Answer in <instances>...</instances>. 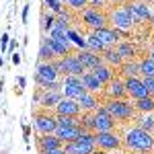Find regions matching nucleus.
<instances>
[{
  "label": "nucleus",
  "instance_id": "1",
  "mask_svg": "<svg viewBox=\"0 0 154 154\" xmlns=\"http://www.w3.org/2000/svg\"><path fill=\"white\" fill-rule=\"evenodd\" d=\"M121 142H123V146L128 150H136V152H152L154 150V136L150 131H144L138 125L128 128Z\"/></svg>",
  "mask_w": 154,
  "mask_h": 154
},
{
  "label": "nucleus",
  "instance_id": "2",
  "mask_svg": "<svg viewBox=\"0 0 154 154\" xmlns=\"http://www.w3.org/2000/svg\"><path fill=\"white\" fill-rule=\"evenodd\" d=\"M107 113L115 121H130V119L136 117V109H134V103L125 101V99H107L105 103Z\"/></svg>",
  "mask_w": 154,
  "mask_h": 154
},
{
  "label": "nucleus",
  "instance_id": "3",
  "mask_svg": "<svg viewBox=\"0 0 154 154\" xmlns=\"http://www.w3.org/2000/svg\"><path fill=\"white\" fill-rule=\"evenodd\" d=\"M54 66H56V70L60 72V76H82L84 72V66L76 60V56H64V58L60 60H54Z\"/></svg>",
  "mask_w": 154,
  "mask_h": 154
},
{
  "label": "nucleus",
  "instance_id": "4",
  "mask_svg": "<svg viewBox=\"0 0 154 154\" xmlns=\"http://www.w3.org/2000/svg\"><path fill=\"white\" fill-rule=\"evenodd\" d=\"M121 8L131 17L134 23H144V21L152 19V11H150V6L146 2H123Z\"/></svg>",
  "mask_w": 154,
  "mask_h": 154
},
{
  "label": "nucleus",
  "instance_id": "5",
  "mask_svg": "<svg viewBox=\"0 0 154 154\" xmlns=\"http://www.w3.org/2000/svg\"><path fill=\"white\" fill-rule=\"evenodd\" d=\"M80 19H82V23L91 29V31H97V29H103L107 27V14L103 11H99V8H84L80 12Z\"/></svg>",
  "mask_w": 154,
  "mask_h": 154
},
{
  "label": "nucleus",
  "instance_id": "6",
  "mask_svg": "<svg viewBox=\"0 0 154 154\" xmlns=\"http://www.w3.org/2000/svg\"><path fill=\"white\" fill-rule=\"evenodd\" d=\"M95 144H97V148H101L105 152L119 150L123 146L121 138H119L115 131H99V134H95Z\"/></svg>",
  "mask_w": 154,
  "mask_h": 154
},
{
  "label": "nucleus",
  "instance_id": "7",
  "mask_svg": "<svg viewBox=\"0 0 154 154\" xmlns=\"http://www.w3.org/2000/svg\"><path fill=\"white\" fill-rule=\"evenodd\" d=\"M35 80L39 86H43L45 82H60V72L56 70L54 62H39Z\"/></svg>",
  "mask_w": 154,
  "mask_h": 154
},
{
  "label": "nucleus",
  "instance_id": "8",
  "mask_svg": "<svg viewBox=\"0 0 154 154\" xmlns=\"http://www.w3.org/2000/svg\"><path fill=\"white\" fill-rule=\"evenodd\" d=\"M107 21H111L113 23V29H117L119 33H123V31H131L134 29V21H131V17L128 12L123 11V8H115V11L109 12V17H107Z\"/></svg>",
  "mask_w": 154,
  "mask_h": 154
},
{
  "label": "nucleus",
  "instance_id": "9",
  "mask_svg": "<svg viewBox=\"0 0 154 154\" xmlns=\"http://www.w3.org/2000/svg\"><path fill=\"white\" fill-rule=\"evenodd\" d=\"M93 113H95V134H99V131H113L115 119L107 113L105 105H99Z\"/></svg>",
  "mask_w": 154,
  "mask_h": 154
},
{
  "label": "nucleus",
  "instance_id": "10",
  "mask_svg": "<svg viewBox=\"0 0 154 154\" xmlns=\"http://www.w3.org/2000/svg\"><path fill=\"white\" fill-rule=\"evenodd\" d=\"M123 86H125V95L130 97V99H134V101L148 97V88L144 86V82H142V78H140V76L125 78V80H123Z\"/></svg>",
  "mask_w": 154,
  "mask_h": 154
},
{
  "label": "nucleus",
  "instance_id": "11",
  "mask_svg": "<svg viewBox=\"0 0 154 154\" xmlns=\"http://www.w3.org/2000/svg\"><path fill=\"white\" fill-rule=\"evenodd\" d=\"M33 125H35V130L39 131V134H54L56 128H58L56 117L49 115V113H45V111H41V113H35V115H33Z\"/></svg>",
  "mask_w": 154,
  "mask_h": 154
},
{
  "label": "nucleus",
  "instance_id": "12",
  "mask_svg": "<svg viewBox=\"0 0 154 154\" xmlns=\"http://www.w3.org/2000/svg\"><path fill=\"white\" fill-rule=\"evenodd\" d=\"M93 37H97L105 48H115L119 43V39H121V33H119L117 29H111V27H103V29H97L91 33Z\"/></svg>",
  "mask_w": 154,
  "mask_h": 154
},
{
  "label": "nucleus",
  "instance_id": "13",
  "mask_svg": "<svg viewBox=\"0 0 154 154\" xmlns=\"http://www.w3.org/2000/svg\"><path fill=\"white\" fill-rule=\"evenodd\" d=\"M54 109H56V115H64V117H80V111H82L78 101H72V99H66V97Z\"/></svg>",
  "mask_w": 154,
  "mask_h": 154
},
{
  "label": "nucleus",
  "instance_id": "14",
  "mask_svg": "<svg viewBox=\"0 0 154 154\" xmlns=\"http://www.w3.org/2000/svg\"><path fill=\"white\" fill-rule=\"evenodd\" d=\"M76 56V60L80 62L84 66V70L86 72H91V70H95L97 66H101L103 64V58H101V54H95V51H88V49H80L78 54H74Z\"/></svg>",
  "mask_w": 154,
  "mask_h": 154
},
{
  "label": "nucleus",
  "instance_id": "15",
  "mask_svg": "<svg viewBox=\"0 0 154 154\" xmlns=\"http://www.w3.org/2000/svg\"><path fill=\"white\" fill-rule=\"evenodd\" d=\"M80 134H82V128H80V125H76V128H56V131H54V136H56L62 144L78 140Z\"/></svg>",
  "mask_w": 154,
  "mask_h": 154
},
{
  "label": "nucleus",
  "instance_id": "16",
  "mask_svg": "<svg viewBox=\"0 0 154 154\" xmlns=\"http://www.w3.org/2000/svg\"><path fill=\"white\" fill-rule=\"evenodd\" d=\"M62 146H64V144L60 142L54 134H41V136L37 138V148H39V152H48V150L62 148Z\"/></svg>",
  "mask_w": 154,
  "mask_h": 154
},
{
  "label": "nucleus",
  "instance_id": "17",
  "mask_svg": "<svg viewBox=\"0 0 154 154\" xmlns=\"http://www.w3.org/2000/svg\"><path fill=\"white\" fill-rule=\"evenodd\" d=\"M105 95L107 99H125V86H123V80H119V78H113L109 84H105Z\"/></svg>",
  "mask_w": 154,
  "mask_h": 154
},
{
  "label": "nucleus",
  "instance_id": "18",
  "mask_svg": "<svg viewBox=\"0 0 154 154\" xmlns=\"http://www.w3.org/2000/svg\"><path fill=\"white\" fill-rule=\"evenodd\" d=\"M82 86L86 88V93L95 95V93H101V91H103L105 84L101 82L93 72H84V74H82Z\"/></svg>",
  "mask_w": 154,
  "mask_h": 154
},
{
  "label": "nucleus",
  "instance_id": "19",
  "mask_svg": "<svg viewBox=\"0 0 154 154\" xmlns=\"http://www.w3.org/2000/svg\"><path fill=\"white\" fill-rule=\"evenodd\" d=\"M97 146H91V144H84L80 140H74V142H68L64 144V150L66 154H93Z\"/></svg>",
  "mask_w": 154,
  "mask_h": 154
},
{
  "label": "nucleus",
  "instance_id": "20",
  "mask_svg": "<svg viewBox=\"0 0 154 154\" xmlns=\"http://www.w3.org/2000/svg\"><path fill=\"white\" fill-rule=\"evenodd\" d=\"M62 99H64L62 91H58V93H48V91H43V93H41V99H39V105L43 107V109H49V107H56Z\"/></svg>",
  "mask_w": 154,
  "mask_h": 154
},
{
  "label": "nucleus",
  "instance_id": "21",
  "mask_svg": "<svg viewBox=\"0 0 154 154\" xmlns=\"http://www.w3.org/2000/svg\"><path fill=\"white\" fill-rule=\"evenodd\" d=\"M101 58H103V64L111 66V68H119V66L123 64V60H121V56L117 54V49H115V48L105 49V51L101 54Z\"/></svg>",
  "mask_w": 154,
  "mask_h": 154
},
{
  "label": "nucleus",
  "instance_id": "22",
  "mask_svg": "<svg viewBox=\"0 0 154 154\" xmlns=\"http://www.w3.org/2000/svg\"><path fill=\"white\" fill-rule=\"evenodd\" d=\"M93 74H95L97 78L101 80L103 84H109L113 78H115V72H113V68L111 66H107V64H101V66H97L95 70H91Z\"/></svg>",
  "mask_w": 154,
  "mask_h": 154
},
{
  "label": "nucleus",
  "instance_id": "23",
  "mask_svg": "<svg viewBox=\"0 0 154 154\" xmlns=\"http://www.w3.org/2000/svg\"><path fill=\"white\" fill-rule=\"evenodd\" d=\"M115 49H117V54L121 56L123 62L136 58V45H134L131 41H119L117 45H115Z\"/></svg>",
  "mask_w": 154,
  "mask_h": 154
},
{
  "label": "nucleus",
  "instance_id": "24",
  "mask_svg": "<svg viewBox=\"0 0 154 154\" xmlns=\"http://www.w3.org/2000/svg\"><path fill=\"white\" fill-rule=\"evenodd\" d=\"M86 93V88H84L82 84H70V86H62V95L66 97V99H72V101H78L80 97Z\"/></svg>",
  "mask_w": 154,
  "mask_h": 154
},
{
  "label": "nucleus",
  "instance_id": "25",
  "mask_svg": "<svg viewBox=\"0 0 154 154\" xmlns=\"http://www.w3.org/2000/svg\"><path fill=\"white\" fill-rule=\"evenodd\" d=\"M134 109L140 111V113H154V97H144V99H138L134 101Z\"/></svg>",
  "mask_w": 154,
  "mask_h": 154
},
{
  "label": "nucleus",
  "instance_id": "26",
  "mask_svg": "<svg viewBox=\"0 0 154 154\" xmlns=\"http://www.w3.org/2000/svg\"><path fill=\"white\" fill-rule=\"evenodd\" d=\"M78 105H80V109L82 111H95L97 107H99V101H97V97L95 95H91V93H84L80 99H78Z\"/></svg>",
  "mask_w": 154,
  "mask_h": 154
},
{
  "label": "nucleus",
  "instance_id": "27",
  "mask_svg": "<svg viewBox=\"0 0 154 154\" xmlns=\"http://www.w3.org/2000/svg\"><path fill=\"white\" fill-rule=\"evenodd\" d=\"M138 72H140V78H154V62L144 58L142 62H138Z\"/></svg>",
  "mask_w": 154,
  "mask_h": 154
},
{
  "label": "nucleus",
  "instance_id": "28",
  "mask_svg": "<svg viewBox=\"0 0 154 154\" xmlns=\"http://www.w3.org/2000/svg\"><path fill=\"white\" fill-rule=\"evenodd\" d=\"M39 60H41V62H54V60H56V54L51 51V48H49V43H48V37L41 39V45H39Z\"/></svg>",
  "mask_w": 154,
  "mask_h": 154
},
{
  "label": "nucleus",
  "instance_id": "29",
  "mask_svg": "<svg viewBox=\"0 0 154 154\" xmlns=\"http://www.w3.org/2000/svg\"><path fill=\"white\" fill-rule=\"evenodd\" d=\"M119 70H121V74H123L125 78H131V76H140V72H138V62H134V60H128V62H123V64L119 66Z\"/></svg>",
  "mask_w": 154,
  "mask_h": 154
},
{
  "label": "nucleus",
  "instance_id": "30",
  "mask_svg": "<svg viewBox=\"0 0 154 154\" xmlns=\"http://www.w3.org/2000/svg\"><path fill=\"white\" fill-rule=\"evenodd\" d=\"M138 128H142L144 131H154V113H142L138 117Z\"/></svg>",
  "mask_w": 154,
  "mask_h": 154
},
{
  "label": "nucleus",
  "instance_id": "31",
  "mask_svg": "<svg viewBox=\"0 0 154 154\" xmlns=\"http://www.w3.org/2000/svg\"><path fill=\"white\" fill-rule=\"evenodd\" d=\"M78 121H80V128L84 131H95V113L84 111L82 117H78Z\"/></svg>",
  "mask_w": 154,
  "mask_h": 154
},
{
  "label": "nucleus",
  "instance_id": "32",
  "mask_svg": "<svg viewBox=\"0 0 154 154\" xmlns=\"http://www.w3.org/2000/svg\"><path fill=\"white\" fill-rule=\"evenodd\" d=\"M54 23H56V14H54V12H43V14H41V31H43L45 35L54 29Z\"/></svg>",
  "mask_w": 154,
  "mask_h": 154
},
{
  "label": "nucleus",
  "instance_id": "33",
  "mask_svg": "<svg viewBox=\"0 0 154 154\" xmlns=\"http://www.w3.org/2000/svg\"><path fill=\"white\" fill-rule=\"evenodd\" d=\"M86 49H88V51H95V54H103V51H105V49H109V48H105V45L97 39V37L88 35V37H86Z\"/></svg>",
  "mask_w": 154,
  "mask_h": 154
},
{
  "label": "nucleus",
  "instance_id": "34",
  "mask_svg": "<svg viewBox=\"0 0 154 154\" xmlns=\"http://www.w3.org/2000/svg\"><path fill=\"white\" fill-rule=\"evenodd\" d=\"M66 35H68V39H70L72 45H78L80 49H86V39H82L78 31H74V29H68V31H66Z\"/></svg>",
  "mask_w": 154,
  "mask_h": 154
},
{
  "label": "nucleus",
  "instance_id": "35",
  "mask_svg": "<svg viewBox=\"0 0 154 154\" xmlns=\"http://www.w3.org/2000/svg\"><path fill=\"white\" fill-rule=\"evenodd\" d=\"M56 123H58V128H76V125H80L78 117H64V115H56Z\"/></svg>",
  "mask_w": 154,
  "mask_h": 154
},
{
  "label": "nucleus",
  "instance_id": "36",
  "mask_svg": "<svg viewBox=\"0 0 154 154\" xmlns=\"http://www.w3.org/2000/svg\"><path fill=\"white\" fill-rule=\"evenodd\" d=\"M66 4L70 6L72 11H80V12L84 8H88V0H66Z\"/></svg>",
  "mask_w": 154,
  "mask_h": 154
},
{
  "label": "nucleus",
  "instance_id": "37",
  "mask_svg": "<svg viewBox=\"0 0 154 154\" xmlns=\"http://www.w3.org/2000/svg\"><path fill=\"white\" fill-rule=\"evenodd\" d=\"M78 140L84 142V144H91V146H97L95 144V131H84L82 130V134L78 136Z\"/></svg>",
  "mask_w": 154,
  "mask_h": 154
},
{
  "label": "nucleus",
  "instance_id": "38",
  "mask_svg": "<svg viewBox=\"0 0 154 154\" xmlns=\"http://www.w3.org/2000/svg\"><path fill=\"white\" fill-rule=\"evenodd\" d=\"M142 82H144V86L148 88V95L154 97V78H142Z\"/></svg>",
  "mask_w": 154,
  "mask_h": 154
},
{
  "label": "nucleus",
  "instance_id": "39",
  "mask_svg": "<svg viewBox=\"0 0 154 154\" xmlns=\"http://www.w3.org/2000/svg\"><path fill=\"white\" fill-rule=\"evenodd\" d=\"M105 4H107V0H88V6H91V8H99V11H101Z\"/></svg>",
  "mask_w": 154,
  "mask_h": 154
},
{
  "label": "nucleus",
  "instance_id": "40",
  "mask_svg": "<svg viewBox=\"0 0 154 154\" xmlns=\"http://www.w3.org/2000/svg\"><path fill=\"white\" fill-rule=\"evenodd\" d=\"M0 43H2V51H6V49H8V35H6V33L0 37Z\"/></svg>",
  "mask_w": 154,
  "mask_h": 154
},
{
  "label": "nucleus",
  "instance_id": "41",
  "mask_svg": "<svg viewBox=\"0 0 154 154\" xmlns=\"http://www.w3.org/2000/svg\"><path fill=\"white\" fill-rule=\"evenodd\" d=\"M39 154H66V150H64V146H62V148H54V150H48V152H39Z\"/></svg>",
  "mask_w": 154,
  "mask_h": 154
},
{
  "label": "nucleus",
  "instance_id": "42",
  "mask_svg": "<svg viewBox=\"0 0 154 154\" xmlns=\"http://www.w3.org/2000/svg\"><path fill=\"white\" fill-rule=\"evenodd\" d=\"M12 64H14V66H19V64H21V56H19V51H14V54H12Z\"/></svg>",
  "mask_w": 154,
  "mask_h": 154
},
{
  "label": "nucleus",
  "instance_id": "43",
  "mask_svg": "<svg viewBox=\"0 0 154 154\" xmlns=\"http://www.w3.org/2000/svg\"><path fill=\"white\" fill-rule=\"evenodd\" d=\"M27 17H29V4L23 8V23H27Z\"/></svg>",
  "mask_w": 154,
  "mask_h": 154
},
{
  "label": "nucleus",
  "instance_id": "44",
  "mask_svg": "<svg viewBox=\"0 0 154 154\" xmlns=\"http://www.w3.org/2000/svg\"><path fill=\"white\" fill-rule=\"evenodd\" d=\"M23 131H25V140L29 142V125H25V128H23Z\"/></svg>",
  "mask_w": 154,
  "mask_h": 154
},
{
  "label": "nucleus",
  "instance_id": "45",
  "mask_svg": "<svg viewBox=\"0 0 154 154\" xmlns=\"http://www.w3.org/2000/svg\"><path fill=\"white\" fill-rule=\"evenodd\" d=\"M25 84H27V80H25L23 76H21V78H19V86H21V88H25Z\"/></svg>",
  "mask_w": 154,
  "mask_h": 154
},
{
  "label": "nucleus",
  "instance_id": "46",
  "mask_svg": "<svg viewBox=\"0 0 154 154\" xmlns=\"http://www.w3.org/2000/svg\"><path fill=\"white\" fill-rule=\"evenodd\" d=\"M93 154H109V152H105V150H101V148H95V150H93Z\"/></svg>",
  "mask_w": 154,
  "mask_h": 154
},
{
  "label": "nucleus",
  "instance_id": "47",
  "mask_svg": "<svg viewBox=\"0 0 154 154\" xmlns=\"http://www.w3.org/2000/svg\"><path fill=\"white\" fill-rule=\"evenodd\" d=\"M107 2H113V4H123L125 0H107Z\"/></svg>",
  "mask_w": 154,
  "mask_h": 154
},
{
  "label": "nucleus",
  "instance_id": "48",
  "mask_svg": "<svg viewBox=\"0 0 154 154\" xmlns=\"http://www.w3.org/2000/svg\"><path fill=\"white\" fill-rule=\"evenodd\" d=\"M148 60H150V62H154V51L150 54V56H148Z\"/></svg>",
  "mask_w": 154,
  "mask_h": 154
},
{
  "label": "nucleus",
  "instance_id": "49",
  "mask_svg": "<svg viewBox=\"0 0 154 154\" xmlns=\"http://www.w3.org/2000/svg\"><path fill=\"white\" fill-rule=\"evenodd\" d=\"M150 23H152V27H154V12H152V19H150Z\"/></svg>",
  "mask_w": 154,
  "mask_h": 154
},
{
  "label": "nucleus",
  "instance_id": "50",
  "mask_svg": "<svg viewBox=\"0 0 154 154\" xmlns=\"http://www.w3.org/2000/svg\"><path fill=\"white\" fill-rule=\"evenodd\" d=\"M140 2H146V4H148V2H154V0H140Z\"/></svg>",
  "mask_w": 154,
  "mask_h": 154
},
{
  "label": "nucleus",
  "instance_id": "51",
  "mask_svg": "<svg viewBox=\"0 0 154 154\" xmlns=\"http://www.w3.org/2000/svg\"><path fill=\"white\" fill-rule=\"evenodd\" d=\"M2 64H4V62H2V58H0V66H2Z\"/></svg>",
  "mask_w": 154,
  "mask_h": 154
},
{
  "label": "nucleus",
  "instance_id": "52",
  "mask_svg": "<svg viewBox=\"0 0 154 154\" xmlns=\"http://www.w3.org/2000/svg\"><path fill=\"white\" fill-rule=\"evenodd\" d=\"M56 2H62V4H64V0H56Z\"/></svg>",
  "mask_w": 154,
  "mask_h": 154
},
{
  "label": "nucleus",
  "instance_id": "53",
  "mask_svg": "<svg viewBox=\"0 0 154 154\" xmlns=\"http://www.w3.org/2000/svg\"><path fill=\"white\" fill-rule=\"evenodd\" d=\"M140 154H148V152H140Z\"/></svg>",
  "mask_w": 154,
  "mask_h": 154
},
{
  "label": "nucleus",
  "instance_id": "54",
  "mask_svg": "<svg viewBox=\"0 0 154 154\" xmlns=\"http://www.w3.org/2000/svg\"><path fill=\"white\" fill-rule=\"evenodd\" d=\"M152 154H154V150H152Z\"/></svg>",
  "mask_w": 154,
  "mask_h": 154
}]
</instances>
